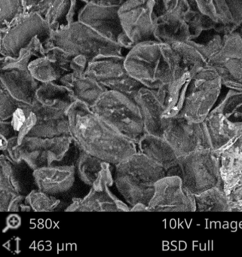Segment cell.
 <instances>
[{
  "label": "cell",
  "mask_w": 242,
  "mask_h": 257,
  "mask_svg": "<svg viewBox=\"0 0 242 257\" xmlns=\"http://www.w3.org/2000/svg\"><path fill=\"white\" fill-rule=\"evenodd\" d=\"M67 115L70 135L83 151L114 165L138 153L136 143L112 128L83 102H73Z\"/></svg>",
  "instance_id": "cell-1"
},
{
  "label": "cell",
  "mask_w": 242,
  "mask_h": 257,
  "mask_svg": "<svg viewBox=\"0 0 242 257\" xmlns=\"http://www.w3.org/2000/svg\"><path fill=\"white\" fill-rule=\"evenodd\" d=\"M76 99L71 91L56 82L41 83L31 109L36 122L27 136L38 138L70 135L67 111Z\"/></svg>",
  "instance_id": "cell-2"
},
{
  "label": "cell",
  "mask_w": 242,
  "mask_h": 257,
  "mask_svg": "<svg viewBox=\"0 0 242 257\" xmlns=\"http://www.w3.org/2000/svg\"><path fill=\"white\" fill-rule=\"evenodd\" d=\"M81 149L71 135L38 138L26 136L10 141L4 153L13 161L25 160L34 170L55 165H75Z\"/></svg>",
  "instance_id": "cell-3"
},
{
  "label": "cell",
  "mask_w": 242,
  "mask_h": 257,
  "mask_svg": "<svg viewBox=\"0 0 242 257\" xmlns=\"http://www.w3.org/2000/svg\"><path fill=\"white\" fill-rule=\"evenodd\" d=\"M165 176L162 167L138 152L115 165L114 185L129 207L138 204L148 206L155 184Z\"/></svg>",
  "instance_id": "cell-4"
},
{
  "label": "cell",
  "mask_w": 242,
  "mask_h": 257,
  "mask_svg": "<svg viewBox=\"0 0 242 257\" xmlns=\"http://www.w3.org/2000/svg\"><path fill=\"white\" fill-rule=\"evenodd\" d=\"M51 43L52 48H58L73 57H85L88 62L100 57L126 55L123 51L126 49L78 20L52 31Z\"/></svg>",
  "instance_id": "cell-5"
},
{
  "label": "cell",
  "mask_w": 242,
  "mask_h": 257,
  "mask_svg": "<svg viewBox=\"0 0 242 257\" xmlns=\"http://www.w3.org/2000/svg\"><path fill=\"white\" fill-rule=\"evenodd\" d=\"M210 149L219 155L242 136V91L228 89L203 121Z\"/></svg>",
  "instance_id": "cell-6"
},
{
  "label": "cell",
  "mask_w": 242,
  "mask_h": 257,
  "mask_svg": "<svg viewBox=\"0 0 242 257\" xmlns=\"http://www.w3.org/2000/svg\"><path fill=\"white\" fill-rule=\"evenodd\" d=\"M91 109L118 134L136 144L146 134L138 103L123 93L107 90Z\"/></svg>",
  "instance_id": "cell-7"
},
{
  "label": "cell",
  "mask_w": 242,
  "mask_h": 257,
  "mask_svg": "<svg viewBox=\"0 0 242 257\" xmlns=\"http://www.w3.org/2000/svg\"><path fill=\"white\" fill-rule=\"evenodd\" d=\"M128 73L141 85L157 89L174 81L162 43L146 41L134 45L125 56Z\"/></svg>",
  "instance_id": "cell-8"
},
{
  "label": "cell",
  "mask_w": 242,
  "mask_h": 257,
  "mask_svg": "<svg viewBox=\"0 0 242 257\" xmlns=\"http://www.w3.org/2000/svg\"><path fill=\"white\" fill-rule=\"evenodd\" d=\"M36 38L46 51L52 49V29L48 22L38 14L25 12L0 32V58L16 59Z\"/></svg>",
  "instance_id": "cell-9"
},
{
  "label": "cell",
  "mask_w": 242,
  "mask_h": 257,
  "mask_svg": "<svg viewBox=\"0 0 242 257\" xmlns=\"http://www.w3.org/2000/svg\"><path fill=\"white\" fill-rule=\"evenodd\" d=\"M222 87L216 71L207 66L203 67L191 79L179 115L195 122H202L217 104Z\"/></svg>",
  "instance_id": "cell-10"
},
{
  "label": "cell",
  "mask_w": 242,
  "mask_h": 257,
  "mask_svg": "<svg viewBox=\"0 0 242 257\" xmlns=\"http://www.w3.org/2000/svg\"><path fill=\"white\" fill-rule=\"evenodd\" d=\"M41 46L40 40L36 38L16 59L0 58V80L15 98L26 104L34 103L41 84L33 77L28 66L31 57Z\"/></svg>",
  "instance_id": "cell-11"
},
{
  "label": "cell",
  "mask_w": 242,
  "mask_h": 257,
  "mask_svg": "<svg viewBox=\"0 0 242 257\" xmlns=\"http://www.w3.org/2000/svg\"><path fill=\"white\" fill-rule=\"evenodd\" d=\"M180 168L183 184L194 195L215 186H222L219 156L211 149L197 150L180 158Z\"/></svg>",
  "instance_id": "cell-12"
},
{
  "label": "cell",
  "mask_w": 242,
  "mask_h": 257,
  "mask_svg": "<svg viewBox=\"0 0 242 257\" xmlns=\"http://www.w3.org/2000/svg\"><path fill=\"white\" fill-rule=\"evenodd\" d=\"M228 89L242 91V37L237 33L225 34L220 49L206 61Z\"/></svg>",
  "instance_id": "cell-13"
},
{
  "label": "cell",
  "mask_w": 242,
  "mask_h": 257,
  "mask_svg": "<svg viewBox=\"0 0 242 257\" xmlns=\"http://www.w3.org/2000/svg\"><path fill=\"white\" fill-rule=\"evenodd\" d=\"M125 56L95 58L88 63L85 73L106 89L118 91L134 98L144 85L128 73L125 67Z\"/></svg>",
  "instance_id": "cell-14"
},
{
  "label": "cell",
  "mask_w": 242,
  "mask_h": 257,
  "mask_svg": "<svg viewBox=\"0 0 242 257\" xmlns=\"http://www.w3.org/2000/svg\"><path fill=\"white\" fill-rule=\"evenodd\" d=\"M154 0H124L118 8V16L125 34L132 45L157 41L153 22Z\"/></svg>",
  "instance_id": "cell-15"
},
{
  "label": "cell",
  "mask_w": 242,
  "mask_h": 257,
  "mask_svg": "<svg viewBox=\"0 0 242 257\" xmlns=\"http://www.w3.org/2000/svg\"><path fill=\"white\" fill-rule=\"evenodd\" d=\"M149 212H195V195L178 175L165 176L155 184Z\"/></svg>",
  "instance_id": "cell-16"
},
{
  "label": "cell",
  "mask_w": 242,
  "mask_h": 257,
  "mask_svg": "<svg viewBox=\"0 0 242 257\" xmlns=\"http://www.w3.org/2000/svg\"><path fill=\"white\" fill-rule=\"evenodd\" d=\"M163 138L180 159L197 150L210 149L203 121L195 122L180 115L169 118Z\"/></svg>",
  "instance_id": "cell-17"
},
{
  "label": "cell",
  "mask_w": 242,
  "mask_h": 257,
  "mask_svg": "<svg viewBox=\"0 0 242 257\" xmlns=\"http://www.w3.org/2000/svg\"><path fill=\"white\" fill-rule=\"evenodd\" d=\"M119 6L85 4L78 13L77 20L84 25L129 50L133 46L125 34L118 16Z\"/></svg>",
  "instance_id": "cell-18"
},
{
  "label": "cell",
  "mask_w": 242,
  "mask_h": 257,
  "mask_svg": "<svg viewBox=\"0 0 242 257\" xmlns=\"http://www.w3.org/2000/svg\"><path fill=\"white\" fill-rule=\"evenodd\" d=\"M37 189L70 204L78 178L75 165H55L34 170Z\"/></svg>",
  "instance_id": "cell-19"
},
{
  "label": "cell",
  "mask_w": 242,
  "mask_h": 257,
  "mask_svg": "<svg viewBox=\"0 0 242 257\" xmlns=\"http://www.w3.org/2000/svg\"><path fill=\"white\" fill-rule=\"evenodd\" d=\"M88 63L85 57H73L72 71L63 76L59 84L67 87L76 100L83 102L91 107L107 89L86 74Z\"/></svg>",
  "instance_id": "cell-20"
},
{
  "label": "cell",
  "mask_w": 242,
  "mask_h": 257,
  "mask_svg": "<svg viewBox=\"0 0 242 257\" xmlns=\"http://www.w3.org/2000/svg\"><path fill=\"white\" fill-rule=\"evenodd\" d=\"M134 99L141 109L146 133L163 137L169 118L164 116L165 106L162 88L153 89L142 86Z\"/></svg>",
  "instance_id": "cell-21"
},
{
  "label": "cell",
  "mask_w": 242,
  "mask_h": 257,
  "mask_svg": "<svg viewBox=\"0 0 242 257\" xmlns=\"http://www.w3.org/2000/svg\"><path fill=\"white\" fill-rule=\"evenodd\" d=\"M75 167L78 178L89 189L113 186L115 165L81 150Z\"/></svg>",
  "instance_id": "cell-22"
},
{
  "label": "cell",
  "mask_w": 242,
  "mask_h": 257,
  "mask_svg": "<svg viewBox=\"0 0 242 257\" xmlns=\"http://www.w3.org/2000/svg\"><path fill=\"white\" fill-rule=\"evenodd\" d=\"M24 4L26 13L38 14L55 31L74 21L77 0H24Z\"/></svg>",
  "instance_id": "cell-23"
},
{
  "label": "cell",
  "mask_w": 242,
  "mask_h": 257,
  "mask_svg": "<svg viewBox=\"0 0 242 257\" xmlns=\"http://www.w3.org/2000/svg\"><path fill=\"white\" fill-rule=\"evenodd\" d=\"M131 207L110 190L90 189L83 197H75L67 206L68 212H129Z\"/></svg>",
  "instance_id": "cell-24"
},
{
  "label": "cell",
  "mask_w": 242,
  "mask_h": 257,
  "mask_svg": "<svg viewBox=\"0 0 242 257\" xmlns=\"http://www.w3.org/2000/svg\"><path fill=\"white\" fill-rule=\"evenodd\" d=\"M137 146L138 152L162 167L166 176L180 177V158L163 137L146 133Z\"/></svg>",
  "instance_id": "cell-25"
},
{
  "label": "cell",
  "mask_w": 242,
  "mask_h": 257,
  "mask_svg": "<svg viewBox=\"0 0 242 257\" xmlns=\"http://www.w3.org/2000/svg\"><path fill=\"white\" fill-rule=\"evenodd\" d=\"M190 10L186 0H154V25L167 29L187 28L186 19Z\"/></svg>",
  "instance_id": "cell-26"
},
{
  "label": "cell",
  "mask_w": 242,
  "mask_h": 257,
  "mask_svg": "<svg viewBox=\"0 0 242 257\" xmlns=\"http://www.w3.org/2000/svg\"><path fill=\"white\" fill-rule=\"evenodd\" d=\"M195 212H231L229 200L221 186L195 195Z\"/></svg>",
  "instance_id": "cell-27"
},
{
  "label": "cell",
  "mask_w": 242,
  "mask_h": 257,
  "mask_svg": "<svg viewBox=\"0 0 242 257\" xmlns=\"http://www.w3.org/2000/svg\"><path fill=\"white\" fill-rule=\"evenodd\" d=\"M10 160L7 155L0 153V211H10L15 201L22 197L12 180Z\"/></svg>",
  "instance_id": "cell-28"
},
{
  "label": "cell",
  "mask_w": 242,
  "mask_h": 257,
  "mask_svg": "<svg viewBox=\"0 0 242 257\" xmlns=\"http://www.w3.org/2000/svg\"><path fill=\"white\" fill-rule=\"evenodd\" d=\"M25 203L32 211L52 212L67 208L65 201L38 189H34L25 198Z\"/></svg>",
  "instance_id": "cell-29"
},
{
  "label": "cell",
  "mask_w": 242,
  "mask_h": 257,
  "mask_svg": "<svg viewBox=\"0 0 242 257\" xmlns=\"http://www.w3.org/2000/svg\"><path fill=\"white\" fill-rule=\"evenodd\" d=\"M222 25L234 32L242 25V0H216Z\"/></svg>",
  "instance_id": "cell-30"
},
{
  "label": "cell",
  "mask_w": 242,
  "mask_h": 257,
  "mask_svg": "<svg viewBox=\"0 0 242 257\" xmlns=\"http://www.w3.org/2000/svg\"><path fill=\"white\" fill-rule=\"evenodd\" d=\"M25 12L24 0H0V32Z\"/></svg>",
  "instance_id": "cell-31"
},
{
  "label": "cell",
  "mask_w": 242,
  "mask_h": 257,
  "mask_svg": "<svg viewBox=\"0 0 242 257\" xmlns=\"http://www.w3.org/2000/svg\"><path fill=\"white\" fill-rule=\"evenodd\" d=\"M22 103L13 97L0 80V121H11L13 115Z\"/></svg>",
  "instance_id": "cell-32"
},
{
  "label": "cell",
  "mask_w": 242,
  "mask_h": 257,
  "mask_svg": "<svg viewBox=\"0 0 242 257\" xmlns=\"http://www.w3.org/2000/svg\"><path fill=\"white\" fill-rule=\"evenodd\" d=\"M231 212H242V180L227 195Z\"/></svg>",
  "instance_id": "cell-33"
},
{
  "label": "cell",
  "mask_w": 242,
  "mask_h": 257,
  "mask_svg": "<svg viewBox=\"0 0 242 257\" xmlns=\"http://www.w3.org/2000/svg\"><path fill=\"white\" fill-rule=\"evenodd\" d=\"M85 4L97 6H120L124 0H81Z\"/></svg>",
  "instance_id": "cell-34"
},
{
  "label": "cell",
  "mask_w": 242,
  "mask_h": 257,
  "mask_svg": "<svg viewBox=\"0 0 242 257\" xmlns=\"http://www.w3.org/2000/svg\"><path fill=\"white\" fill-rule=\"evenodd\" d=\"M130 211H135V212H149L148 211V206L146 205V204H138L136 205L133 206V207H131Z\"/></svg>",
  "instance_id": "cell-35"
},
{
  "label": "cell",
  "mask_w": 242,
  "mask_h": 257,
  "mask_svg": "<svg viewBox=\"0 0 242 257\" xmlns=\"http://www.w3.org/2000/svg\"><path fill=\"white\" fill-rule=\"evenodd\" d=\"M237 143H238L239 147H240V156H241V160H242V136L240 137L237 140Z\"/></svg>",
  "instance_id": "cell-36"
},
{
  "label": "cell",
  "mask_w": 242,
  "mask_h": 257,
  "mask_svg": "<svg viewBox=\"0 0 242 257\" xmlns=\"http://www.w3.org/2000/svg\"><path fill=\"white\" fill-rule=\"evenodd\" d=\"M234 32L237 33L240 37H242V25H240L238 28L236 29V31Z\"/></svg>",
  "instance_id": "cell-37"
}]
</instances>
